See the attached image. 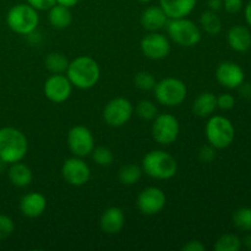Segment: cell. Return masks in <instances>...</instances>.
Wrapping results in <instances>:
<instances>
[{
	"instance_id": "1",
	"label": "cell",
	"mask_w": 251,
	"mask_h": 251,
	"mask_svg": "<svg viewBox=\"0 0 251 251\" xmlns=\"http://www.w3.org/2000/svg\"><path fill=\"white\" fill-rule=\"evenodd\" d=\"M66 76L73 86L80 90H88L98 82L100 70L95 59L83 55L69 63Z\"/></svg>"
},
{
	"instance_id": "2",
	"label": "cell",
	"mask_w": 251,
	"mask_h": 251,
	"mask_svg": "<svg viewBox=\"0 0 251 251\" xmlns=\"http://www.w3.org/2000/svg\"><path fill=\"white\" fill-rule=\"evenodd\" d=\"M28 151V142L25 134L11 126L0 129V161L16 163L22 161Z\"/></svg>"
},
{
	"instance_id": "3",
	"label": "cell",
	"mask_w": 251,
	"mask_h": 251,
	"mask_svg": "<svg viewBox=\"0 0 251 251\" xmlns=\"http://www.w3.org/2000/svg\"><path fill=\"white\" fill-rule=\"evenodd\" d=\"M178 171V163L171 153L162 150H153L145 154L142 159V172L158 180L173 178Z\"/></svg>"
},
{
	"instance_id": "4",
	"label": "cell",
	"mask_w": 251,
	"mask_h": 251,
	"mask_svg": "<svg viewBox=\"0 0 251 251\" xmlns=\"http://www.w3.org/2000/svg\"><path fill=\"white\" fill-rule=\"evenodd\" d=\"M39 22L38 12L29 4L14 5L6 15V24L11 31L19 34H31Z\"/></svg>"
},
{
	"instance_id": "5",
	"label": "cell",
	"mask_w": 251,
	"mask_h": 251,
	"mask_svg": "<svg viewBox=\"0 0 251 251\" xmlns=\"http://www.w3.org/2000/svg\"><path fill=\"white\" fill-rule=\"evenodd\" d=\"M205 132L208 144L218 150L230 146L235 135L232 122L222 115L211 117L206 124Z\"/></svg>"
},
{
	"instance_id": "6",
	"label": "cell",
	"mask_w": 251,
	"mask_h": 251,
	"mask_svg": "<svg viewBox=\"0 0 251 251\" xmlns=\"http://www.w3.org/2000/svg\"><path fill=\"white\" fill-rule=\"evenodd\" d=\"M168 36L172 41L181 47H194L201 41V31L191 20L186 17L169 19L166 25Z\"/></svg>"
},
{
	"instance_id": "7",
	"label": "cell",
	"mask_w": 251,
	"mask_h": 251,
	"mask_svg": "<svg viewBox=\"0 0 251 251\" xmlns=\"http://www.w3.org/2000/svg\"><path fill=\"white\" fill-rule=\"evenodd\" d=\"M153 91L157 102L167 107H176L181 104L188 95L185 83L174 77H167L157 82Z\"/></svg>"
},
{
	"instance_id": "8",
	"label": "cell",
	"mask_w": 251,
	"mask_h": 251,
	"mask_svg": "<svg viewBox=\"0 0 251 251\" xmlns=\"http://www.w3.org/2000/svg\"><path fill=\"white\" fill-rule=\"evenodd\" d=\"M179 131V122L174 115L172 114H157L153 119L152 124V136L154 141L159 145H171L178 139Z\"/></svg>"
},
{
	"instance_id": "9",
	"label": "cell",
	"mask_w": 251,
	"mask_h": 251,
	"mask_svg": "<svg viewBox=\"0 0 251 251\" xmlns=\"http://www.w3.org/2000/svg\"><path fill=\"white\" fill-rule=\"evenodd\" d=\"M132 112L134 108L129 100L123 97L113 98L105 104L103 110V119L109 126L120 127L129 122Z\"/></svg>"
},
{
	"instance_id": "10",
	"label": "cell",
	"mask_w": 251,
	"mask_h": 251,
	"mask_svg": "<svg viewBox=\"0 0 251 251\" xmlns=\"http://www.w3.org/2000/svg\"><path fill=\"white\" fill-rule=\"evenodd\" d=\"M69 150L76 157H86L95 149V137L90 129L83 125H76L68 134Z\"/></svg>"
},
{
	"instance_id": "11",
	"label": "cell",
	"mask_w": 251,
	"mask_h": 251,
	"mask_svg": "<svg viewBox=\"0 0 251 251\" xmlns=\"http://www.w3.org/2000/svg\"><path fill=\"white\" fill-rule=\"evenodd\" d=\"M141 50L146 58L152 60H161L171 53V43L164 34L158 32H150L142 38Z\"/></svg>"
},
{
	"instance_id": "12",
	"label": "cell",
	"mask_w": 251,
	"mask_h": 251,
	"mask_svg": "<svg viewBox=\"0 0 251 251\" xmlns=\"http://www.w3.org/2000/svg\"><path fill=\"white\" fill-rule=\"evenodd\" d=\"M61 176L64 180L74 186H82L90 180L91 171L81 157H73L64 162L61 167Z\"/></svg>"
},
{
	"instance_id": "13",
	"label": "cell",
	"mask_w": 251,
	"mask_h": 251,
	"mask_svg": "<svg viewBox=\"0 0 251 251\" xmlns=\"http://www.w3.org/2000/svg\"><path fill=\"white\" fill-rule=\"evenodd\" d=\"M166 194L156 186L144 189L137 198V208L142 215L153 216L161 212L166 206Z\"/></svg>"
},
{
	"instance_id": "14",
	"label": "cell",
	"mask_w": 251,
	"mask_h": 251,
	"mask_svg": "<svg viewBox=\"0 0 251 251\" xmlns=\"http://www.w3.org/2000/svg\"><path fill=\"white\" fill-rule=\"evenodd\" d=\"M73 85L68 76L63 74H54L44 83V95L50 102L63 103L70 97Z\"/></svg>"
},
{
	"instance_id": "15",
	"label": "cell",
	"mask_w": 251,
	"mask_h": 251,
	"mask_svg": "<svg viewBox=\"0 0 251 251\" xmlns=\"http://www.w3.org/2000/svg\"><path fill=\"white\" fill-rule=\"evenodd\" d=\"M216 78L218 83L226 88H238L243 82H244V71L233 61H223L218 65L216 70Z\"/></svg>"
},
{
	"instance_id": "16",
	"label": "cell",
	"mask_w": 251,
	"mask_h": 251,
	"mask_svg": "<svg viewBox=\"0 0 251 251\" xmlns=\"http://www.w3.org/2000/svg\"><path fill=\"white\" fill-rule=\"evenodd\" d=\"M47 199L39 193H28L20 201V210L22 215L29 218L39 217L46 211Z\"/></svg>"
},
{
	"instance_id": "17",
	"label": "cell",
	"mask_w": 251,
	"mask_h": 251,
	"mask_svg": "<svg viewBox=\"0 0 251 251\" xmlns=\"http://www.w3.org/2000/svg\"><path fill=\"white\" fill-rule=\"evenodd\" d=\"M100 229L107 234H118L125 225V216L119 207H109L100 216Z\"/></svg>"
},
{
	"instance_id": "18",
	"label": "cell",
	"mask_w": 251,
	"mask_h": 251,
	"mask_svg": "<svg viewBox=\"0 0 251 251\" xmlns=\"http://www.w3.org/2000/svg\"><path fill=\"white\" fill-rule=\"evenodd\" d=\"M196 2L198 0H159V6L168 19H180L191 14Z\"/></svg>"
},
{
	"instance_id": "19",
	"label": "cell",
	"mask_w": 251,
	"mask_h": 251,
	"mask_svg": "<svg viewBox=\"0 0 251 251\" xmlns=\"http://www.w3.org/2000/svg\"><path fill=\"white\" fill-rule=\"evenodd\" d=\"M168 16L161 6H150L141 14V25L150 32H157L166 27Z\"/></svg>"
},
{
	"instance_id": "20",
	"label": "cell",
	"mask_w": 251,
	"mask_h": 251,
	"mask_svg": "<svg viewBox=\"0 0 251 251\" xmlns=\"http://www.w3.org/2000/svg\"><path fill=\"white\" fill-rule=\"evenodd\" d=\"M227 41L230 48L239 53H244L251 48V33L244 26H233L228 31Z\"/></svg>"
},
{
	"instance_id": "21",
	"label": "cell",
	"mask_w": 251,
	"mask_h": 251,
	"mask_svg": "<svg viewBox=\"0 0 251 251\" xmlns=\"http://www.w3.org/2000/svg\"><path fill=\"white\" fill-rule=\"evenodd\" d=\"M217 108V97L211 92H203L196 97L193 104L194 114L200 118H208Z\"/></svg>"
},
{
	"instance_id": "22",
	"label": "cell",
	"mask_w": 251,
	"mask_h": 251,
	"mask_svg": "<svg viewBox=\"0 0 251 251\" xmlns=\"http://www.w3.org/2000/svg\"><path fill=\"white\" fill-rule=\"evenodd\" d=\"M10 181L12 185L17 186V188H26L31 184L32 178V171L26 166V164L21 163V161L16 162V163H11L9 172H7Z\"/></svg>"
},
{
	"instance_id": "23",
	"label": "cell",
	"mask_w": 251,
	"mask_h": 251,
	"mask_svg": "<svg viewBox=\"0 0 251 251\" xmlns=\"http://www.w3.org/2000/svg\"><path fill=\"white\" fill-rule=\"evenodd\" d=\"M49 22L55 28H66L73 21V15L69 7L55 4L49 9Z\"/></svg>"
},
{
	"instance_id": "24",
	"label": "cell",
	"mask_w": 251,
	"mask_h": 251,
	"mask_svg": "<svg viewBox=\"0 0 251 251\" xmlns=\"http://www.w3.org/2000/svg\"><path fill=\"white\" fill-rule=\"evenodd\" d=\"M200 25L203 31L210 36H216L222 29V21L216 14V11H212V10L202 12L200 17Z\"/></svg>"
},
{
	"instance_id": "25",
	"label": "cell",
	"mask_w": 251,
	"mask_h": 251,
	"mask_svg": "<svg viewBox=\"0 0 251 251\" xmlns=\"http://www.w3.org/2000/svg\"><path fill=\"white\" fill-rule=\"evenodd\" d=\"M142 168L136 164H125L119 171V180L124 185H134L142 176Z\"/></svg>"
},
{
	"instance_id": "26",
	"label": "cell",
	"mask_w": 251,
	"mask_h": 251,
	"mask_svg": "<svg viewBox=\"0 0 251 251\" xmlns=\"http://www.w3.org/2000/svg\"><path fill=\"white\" fill-rule=\"evenodd\" d=\"M69 66V60L64 54L50 53L46 58V68L53 74L65 73Z\"/></svg>"
},
{
	"instance_id": "27",
	"label": "cell",
	"mask_w": 251,
	"mask_h": 251,
	"mask_svg": "<svg viewBox=\"0 0 251 251\" xmlns=\"http://www.w3.org/2000/svg\"><path fill=\"white\" fill-rule=\"evenodd\" d=\"M242 240L234 234H225L217 239L215 244L216 251H239L242 249Z\"/></svg>"
},
{
	"instance_id": "28",
	"label": "cell",
	"mask_w": 251,
	"mask_h": 251,
	"mask_svg": "<svg viewBox=\"0 0 251 251\" xmlns=\"http://www.w3.org/2000/svg\"><path fill=\"white\" fill-rule=\"evenodd\" d=\"M233 225L243 232H251V208H238L233 215Z\"/></svg>"
},
{
	"instance_id": "29",
	"label": "cell",
	"mask_w": 251,
	"mask_h": 251,
	"mask_svg": "<svg viewBox=\"0 0 251 251\" xmlns=\"http://www.w3.org/2000/svg\"><path fill=\"white\" fill-rule=\"evenodd\" d=\"M92 153V158L98 166H102V167H109L110 164L113 163L114 161V154L113 152L110 151L109 149L107 147H96L93 149V151L91 152Z\"/></svg>"
},
{
	"instance_id": "30",
	"label": "cell",
	"mask_w": 251,
	"mask_h": 251,
	"mask_svg": "<svg viewBox=\"0 0 251 251\" xmlns=\"http://www.w3.org/2000/svg\"><path fill=\"white\" fill-rule=\"evenodd\" d=\"M134 82H135V86H136L139 90L151 91L154 88L157 81L151 73H147V71H140V73H137V75L135 76Z\"/></svg>"
},
{
	"instance_id": "31",
	"label": "cell",
	"mask_w": 251,
	"mask_h": 251,
	"mask_svg": "<svg viewBox=\"0 0 251 251\" xmlns=\"http://www.w3.org/2000/svg\"><path fill=\"white\" fill-rule=\"evenodd\" d=\"M136 114L144 120H153L157 117V107L151 100H141L136 107Z\"/></svg>"
},
{
	"instance_id": "32",
	"label": "cell",
	"mask_w": 251,
	"mask_h": 251,
	"mask_svg": "<svg viewBox=\"0 0 251 251\" xmlns=\"http://www.w3.org/2000/svg\"><path fill=\"white\" fill-rule=\"evenodd\" d=\"M15 229L14 221L5 215H0V240L7 239Z\"/></svg>"
},
{
	"instance_id": "33",
	"label": "cell",
	"mask_w": 251,
	"mask_h": 251,
	"mask_svg": "<svg viewBox=\"0 0 251 251\" xmlns=\"http://www.w3.org/2000/svg\"><path fill=\"white\" fill-rule=\"evenodd\" d=\"M235 100L229 93H223L217 97V107L222 110H229L234 107Z\"/></svg>"
},
{
	"instance_id": "34",
	"label": "cell",
	"mask_w": 251,
	"mask_h": 251,
	"mask_svg": "<svg viewBox=\"0 0 251 251\" xmlns=\"http://www.w3.org/2000/svg\"><path fill=\"white\" fill-rule=\"evenodd\" d=\"M27 4L31 5L32 7H34L37 11H38V10L44 11V10L50 9L53 5L56 4V1L55 0H27Z\"/></svg>"
},
{
	"instance_id": "35",
	"label": "cell",
	"mask_w": 251,
	"mask_h": 251,
	"mask_svg": "<svg viewBox=\"0 0 251 251\" xmlns=\"http://www.w3.org/2000/svg\"><path fill=\"white\" fill-rule=\"evenodd\" d=\"M216 157V152H215V147L213 146H203L201 147L200 152H199V158H200V161L202 162H206V163H208V162L213 161Z\"/></svg>"
},
{
	"instance_id": "36",
	"label": "cell",
	"mask_w": 251,
	"mask_h": 251,
	"mask_svg": "<svg viewBox=\"0 0 251 251\" xmlns=\"http://www.w3.org/2000/svg\"><path fill=\"white\" fill-rule=\"evenodd\" d=\"M223 6L229 14H237L243 9V0H223Z\"/></svg>"
},
{
	"instance_id": "37",
	"label": "cell",
	"mask_w": 251,
	"mask_h": 251,
	"mask_svg": "<svg viewBox=\"0 0 251 251\" xmlns=\"http://www.w3.org/2000/svg\"><path fill=\"white\" fill-rule=\"evenodd\" d=\"M183 250L185 251H205L206 248L205 245L202 244L199 240H190V242L186 243L183 247Z\"/></svg>"
},
{
	"instance_id": "38",
	"label": "cell",
	"mask_w": 251,
	"mask_h": 251,
	"mask_svg": "<svg viewBox=\"0 0 251 251\" xmlns=\"http://www.w3.org/2000/svg\"><path fill=\"white\" fill-rule=\"evenodd\" d=\"M238 88H240V95H242V97L247 98V100H250L251 98V85L250 83L243 82Z\"/></svg>"
},
{
	"instance_id": "39",
	"label": "cell",
	"mask_w": 251,
	"mask_h": 251,
	"mask_svg": "<svg viewBox=\"0 0 251 251\" xmlns=\"http://www.w3.org/2000/svg\"><path fill=\"white\" fill-rule=\"evenodd\" d=\"M207 5L212 11H218L223 6V0H208Z\"/></svg>"
},
{
	"instance_id": "40",
	"label": "cell",
	"mask_w": 251,
	"mask_h": 251,
	"mask_svg": "<svg viewBox=\"0 0 251 251\" xmlns=\"http://www.w3.org/2000/svg\"><path fill=\"white\" fill-rule=\"evenodd\" d=\"M55 1H56V4L63 5V6H66L70 9V7L75 6V5L77 4L78 0H55Z\"/></svg>"
},
{
	"instance_id": "41",
	"label": "cell",
	"mask_w": 251,
	"mask_h": 251,
	"mask_svg": "<svg viewBox=\"0 0 251 251\" xmlns=\"http://www.w3.org/2000/svg\"><path fill=\"white\" fill-rule=\"evenodd\" d=\"M245 20H247L248 25L251 27V0L245 6Z\"/></svg>"
},
{
	"instance_id": "42",
	"label": "cell",
	"mask_w": 251,
	"mask_h": 251,
	"mask_svg": "<svg viewBox=\"0 0 251 251\" xmlns=\"http://www.w3.org/2000/svg\"><path fill=\"white\" fill-rule=\"evenodd\" d=\"M242 244H244L248 249L251 250V234H248L247 237L244 238V240L242 242Z\"/></svg>"
},
{
	"instance_id": "43",
	"label": "cell",
	"mask_w": 251,
	"mask_h": 251,
	"mask_svg": "<svg viewBox=\"0 0 251 251\" xmlns=\"http://www.w3.org/2000/svg\"><path fill=\"white\" fill-rule=\"evenodd\" d=\"M137 1H141V2H149V1H151V0H137Z\"/></svg>"
}]
</instances>
